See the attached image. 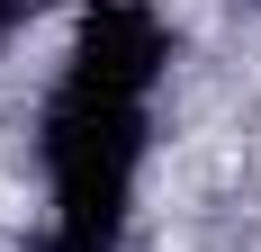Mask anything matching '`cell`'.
<instances>
[{
    "mask_svg": "<svg viewBox=\"0 0 261 252\" xmlns=\"http://www.w3.org/2000/svg\"><path fill=\"white\" fill-rule=\"evenodd\" d=\"M36 18V0H0V36H9V27H27Z\"/></svg>",
    "mask_w": 261,
    "mask_h": 252,
    "instance_id": "obj_2",
    "label": "cell"
},
{
    "mask_svg": "<svg viewBox=\"0 0 261 252\" xmlns=\"http://www.w3.org/2000/svg\"><path fill=\"white\" fill-rule=\"evenodd\" d=\"M162 63H171V27H162L144 0H90L81 27H72L63 81H72V90H99V99H153Z\"/></svg>",
    "mask_w": 261,
    "mask_h": 252,
    "instance_id": "obj_1",
    "label": "cell"
}]
</instances>
